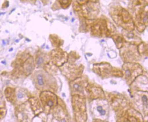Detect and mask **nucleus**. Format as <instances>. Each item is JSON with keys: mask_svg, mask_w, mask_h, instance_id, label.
<instances>
[{"mask_svg": "<svg viewBox=\"0 0 148 122\" xmlns=\"http://www.w3.org/2000/svg\"><path fill=\"white\" fill-rule=\"evenodd\" d=\"M75 6L77 11H80L82 16L85 18L88 19H93L96 18L100 12V6L98 1H90L82 5H79L76 3Z\"/></svg>", "mask_w": 148, "mask_h": 122, "instance_id": "f257e3e1", "label": "nucleus"}, {"mask_svg": "<svg viewBox=\"0 0 148 122\" xmlns=\"http://www.w3.org/2000/svg\"><path fill=\"white\" fill-rule=\"evenodd\" d=\"M110 14L116 21H122L124 23H132V17L128 11L119 6H114L109 9Z\"/></svg>", "mask_w": 148, "mask_h": 122, "instance_id": "f03ea898", "label": "nucleus"}, {"mask_svg": "<svg viewBox=\"0 0 148 122\" xmlns=\"http://www.w3.org/2000/svg\"><path fill=\"white\" fill-rule=\"evenodd\" d=\"M49 79L47 75L42 72H38L35 75V82L39 89H45L49 85Z\"/></svg>", "mask_w": 148, "mask_h": 122, "instance_id": "7ed1b4c3", "label": "nucleus"}, {"mask_svg": "<svg viewBox=\"0 0 148 122\" xmlns=\"http://www.w3.org/2000/svg\"><path fill=\"white\" fill-rule=\"evenodd\" d=\"M55 96H47L48 98H41L43 102L45 103L47 106L49 107H52L56 103V98Z\"/></svg>", "mask_w": 148, "mask_h": 122, "instance_id": "20e7f679", "label": "nucleus"}, {"mask_svg": "<svg viewBox=\"0 0 148 122\" xmlns=\"http://www.w3.org/2000/svg\"><path fill=\"white\" fill-rule=\"evenodd\" d=\"M5 97L8 101L13 102L15 98V91L11 87H8L5 90Z\"/></svg>", "mask_w": 148, "mask_h": 122, "instance_id": "39448f33", "label": "nucleus"}, {"mask_svg": "<svg viewBox=\"0 0 148 122\" xmlns=\"http://www.w3.org/2000/svg\"><path fill=\"white\" fill-rule=\"evenodd\" d=\"M72 0H59L60 5L62 8L66 9L70 6Z\"/></svg>", "mask_w": 148, "mask_h": 122, "instance_id": "423d86ee", "label": "nucleus"}, {"mask_svg": "<svg viewBox=\"0 0 148 122\" xmlns=\"http://www.w3.org/2000/svg\"><path fill=\"white\" fill-rule=\"evenodd\" d=\"M98 0H77L76 3L79 5H82L90 1H97Z\"/></svg>", "mask_w": 148, "mask_h": 122, "instance_id": "0eeeda50", "label": "nucleus"}, {"mask_svg": "<svg viewBox=\"0 0 148 122\" xmlns=\"http://www.w3.org/2000/svg\"><path fill=\"white\" fill-rule=\"evenodd\" d=\"M44 61V58L42 56H39L36 60V63L38 65L40 66L43 63Z\"/></svg>", "mask_w": 148, "mask_h": 122, "instance_id": "6e6552de", "label": "nucleus"}, {"mask_svg": "<svg viewBox=\"0 0 148 122\" xmlns=\"http://www.w3.org/2000/svg\"><path fill=\"white\" fill-rule=\"evenodd\" d=\"M6 114V110L5 109L0 110V119H2L4 118Z\"/></svg>", "mask_w": 148, "mask_h": 122, "instance_id": "1a4fd4ad", "label": "nucleus"}, {"mask_svg": "<svg viewBox=\"0 0 148 122\" xmlns=\"http://www.w3.org/2000/svg\"><path fill=\"white\" fill-rule=\"evenodd\" d=\"M97 110H98V111L99 112L101 113V114L102 115H104L105 114V111L103 110L101 107H97Z\"/></svg>", "mask_w": 148, "mask_h": 122, "instance_id": "9d476101", "label": "nucleus"}, {"mask_svg": "<svg viewBox=\"0 0 148 122\" xmlns=\"http://www.w3.org/2000/svg\"><path fill=\"white\" fill-rule=\"evenodd\" d=\"M17 98L19 99H22L24 97V94L21 92H19L17 95Z\"/></svg>", "mask_w": 148, "mask_h": 122, "instance_id": "9b49d317", "label": "nucleus"}, {"mask_svg": "<svg viewBox=\"0 0 148 122\" xmlns=\"http://www.w3.org/2000/svg\"><path fill=\"white\" fill-rule=\"evenodd\" d=\"M136 2L138 1L139 3L141 2V3H145V2H146V3L148 4V0H136Z\"/></svg>", "mask_w": 148, "mask_h": 122, "instance_id": "f8f14e48", "label": "nucleus"}, {"mask_svg": "<svg viewBox=\"0 0 148 122\" xmlns=\"http://www.w3.org/2000/svg\"><path fill=\"white\" fill-rule=\"evenodd\" d=\"M41 1H42V2H43L44 4H46L49 0H41Z\"/></svg>", "mask_w": 148, "mask_h": 122, "instance_id": "ddd939ff", "label": "nucleus"}]
</instances>
